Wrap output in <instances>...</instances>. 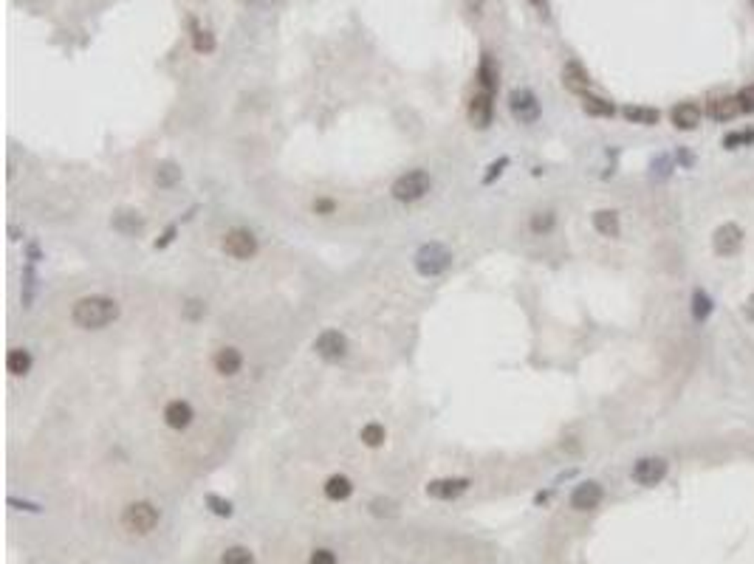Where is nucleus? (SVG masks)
Listing matches in <instances>:
<instances>
[{"label":"nucleus","instance_id":"obj_1","mask_svg":"<svg viewBox=\"0 0 754 564\" xmlns=\"http://www.w3.org/2000/svg\"><path fill=\"white\" fill-rule=\"evenodd\" d=\"M116 316H119V302L110 300V296H85L71 311L74 324H79L85 331H99L105 324H110Z\"/></svg>","mask_w":754,"mask_h":564},{"label":"nucleus","instance_id":"obj_2","mask_svg":"<svg viewBox=\"0 0 754 564\" xmlns=\"http://www.w3.org/2000/svg\"><path fill=\"white\" fill-rule=\"evenodd\" d=\"M159 525V508L153 505V502H130V505L125 508L122 514V528L136 533V536H144V533H150Z\"/></svg>","mask_w":754,"mask_h":564},{"label":"nucleus","instance_id":"obj_3","mask_svg":"<svg viewBox=\"0 0 754 564\" xmlns=\"http://www.w3.org/2000/svg\"><path fill=\"white\" fill-rule=\"evenodd\" d=\"M449 262H452V254L441 243H427V246H421V251L415 254V269L424 277H435V274L446 271Z\"/></svg>","mask_w":754,"mask_h":564},{"label":"nucleus","instance_id":"obj_4","mask_svg":"<svg viewBox=\"0 0 754 564\" xmlns=\"http://www.w3.org/2000/svg\"><path fill=\"white\" fill-rule=\"evenodd\" d=\"M430 192V175L424 169H413L407 175H401L399 181L393 184V198L396 200H404V203H413V200H421Z\"/></svg>","mask_w":754,"mask_h":564},{"label":"nucleus","instance_id":"obj_5","mask_svg":"<svg viewBox=\"0 0 754 564\" xmlns=\"http://www.w3.org/2000/svg\"><path fill=\"white\" fill-rule=\"evenodd\" d=\"M743 246V229L737 223H723L712 234V249L717 257H732Z\"/></svg>","mask_w":754,"mask_h":564},{"label":"nucleus","instance_id":"obj_6","mask_svg":"<svg viewBox=\"0 0 754 564\" xmlns=\"http://www.w3.org/2000/svg\"><path fill=\"white\" fill-rule=\"evenodd\" d=\"M224 251L235 260H249L257 254V237L246 229H232L224 237Z\"/></svg>","mask_w":754,"mask_h":564},{"label":"nucleus","instance_id":"obj_7","mask_svg":"<svg viewBox=\"0 0 754 564\" xmlns=\"http://www.w3.org/2000/svg\"><path fill=\"white\" fill-rule=\"evenodd\" d=\"M508 107H511V116L517 118L520 125H534L539 118V102L531 91L520 87V91H511L508 96Z\"/></svg>","mask_w":754,"mask_h":564},{"label":"nucleus","instance_id":"obj_8","mask_svg":"<svg viewBox=\"0 0 754 564\" xmlns=\"http://www.w3.org/2000/svg\"><path fill=\"white\" fill-rule=\"evenodd\" d=\"M667 460L664 457H642L636 466H633V480H636L639 485H647V488H653V485H658L661 480L667 477Z\"/></svg>","mask_w":754,"mask_h":564},{"label":"nucleus","instance_id":"obj_9","mask_svg":"<svg viewBox=\"0 0 754 564\" xmlns=\"http://www.w3.org/2000/svg\"><path fill=\"white\" fill-rule=\"evenodd\" d=\"M314 350H317L319 359H325V362H339L342 355L348 353V339L339 331H325V333L317 336Z\"/></svg>","mask_w":754,"mask_h":564},{"label":"nucleus","instance_id":"obj_10","mask_svg":"<svg viewBox=\"0 0 754 564\" xmlns=\"http://www.w3.org/2000/svg\"><path fill=\"white\" fill-rule=\"evenodd\" d=\"M602 497H605V491H602L599 483H593V480L579 483L574 491H571V508L574 511H593L602 502Z\"/></svg>","mask_w":754,"mask_h":564},{"label":"nucleus","instance_id":"obj_11","mask_svg":"<svg viewBox=\"0 0 754 564\" xmlns=\"http://www.w3.org/2000/svg\"><path fill=\"white\" fill-rule=\"evenodd\" d=\"M492 110H495V105H492V94H489V91L475 94L472 102H469V118H472V125L480 127V130L489 127V125H492Z\"/></svg>","mask_w":754,"mask_h":564},{"label":"nucleus","instance_id":"obj_12","mask_svg":"<svg viewBox=\"0 0 754 564\" xmlns=\"http://www.w3.org/2000/svg\"><path fill=\"white\" fill-rule=\"evenodd\" d=\"M469 488L466 477H444V480H433L427 483V494L435 499H455Z\"/></svg>","mask_w":754,"mask_h":564},{"label":"nucleus","instance_id":"obj_13","mask_svg":"<svg viewBox=\"0 0 754 564\" xmlns=\"http://www.w3.org/2000/svg\"><path fill=\"white\" fill-rule=\"evenodd\" d=\"M670 118H673V125L678 130H695L701 125V107L695 102H681V105L673 107Z\"/></svg>","mask_w":754,"mask_h":564},{"label":"nucleus","instance_id":"obj_14","mask_svg":"<svg viewBox=\"0 0 754 564\" xmlns=\"http://www.w3.org/2000/svg\"><path fill=\"white\" fill-rule=\"evenodd\" d=\"M164 424L170 429H187L192 424V406L187 401H170L164 409Z\"/></svg>","mask_w":754,"mask_h":564},{"label":"nucleus","instance_id":"obj_15","mask_svg":"<svg viewBox=\"0 0 754 564\" xmlns=\"http://www.w3.org/2000/svg\"><path fill=\"white\" fill-rule=\"evenodd\" d=\"M562 82H565V87L568 91H574V94H588V87H591V76H588V71L579 65V63H568L565 68H562Z\"/></svg>","mask_w":754,"mask_h":564},{"label":"nucleus","instance_id":"obj_16","mask_svg":"<svg viewBox=\"0 0 754 564\" xmlns=\"http://www.w3.org/2000/svg\"><path fill=\"white\" fill-rule=\"evenodd\" d=\"M737 113H743L737 96H717V99L709 102V116L715 118V122H732Z\"/></svg>","mask_w":754,"mask_h":564},{"label":"nucleus","instance_id":"obj_17","mask_svg":"<svg viewBox=\"0 0 754 564\" xmlns=\"http://www.w3.org/2000/svg\"><path fill=\"white\" fill-rule=\"evenodd\" d=\"M240 364H244V355H240V350L235 347H224L215 353V370L221 375H235L240 370Z\"/></svg>","mask_w":754,"mask_h":564},{"label":"nucleus","instance_id":"obj_18","mask_svg":"<svg viewBox=\"0 0 754 564\" xmlns=\"http://www.w3.org/2000/svg\"><path fill=\"white\" fill-rule=\"evenodd\" d=\"M593 226L602 237H619L622 226H619V215L613 209H599L593 212Z\"/></svg>","mask_w":754,"mask_h":564},{"label":"nucleus","instance_id":"obj_19","mask_svg":"<svg viewBox=\"0 0 754 564\" xmlns=\"http://www.w3.org/2000/svg\"><path fill=\"white\" fill-rule=\"evenodd\" d=\"M353 494V483L345 477V474H334V477H328L325 483V497L328 499H334V502H342Z\"/></svg>","mask_w":754,"mask_h":564},{"label":"nucleus","instance_id":"obj_20","mask_svg":"<svg viewBox=\"0 0 754 564\" xmlns=\"http://www.w3.org/2000/svg\"><path fill=\"white\" fill-rule=\"evenodd\" d=\"M477 82H480V91H489L495 94V87H497V65L492 63V56L484 54V59H480V68H477Z\"/></svg>","mask_w":754,"mask_h":564},{"label":"nucleus","instance_id":"obj_21","mask_svg":"<svg viewBox=\"0 0 754 564\" xmlns=\"http://www.w3.org/2000/svg\"><path fill=\"white\" fill-rule=\"evenodd\" d=\"M6 367L12 375H26L32 370V353L23 350V347H12L9 355H6Z\"/></svg>","mask_w":754,"mask_h":564},{"label":"nucleus","instance_id":"obj_22","mask_svg":"<svg viewBox=\"0 0 754 564\" xmlns=\"http://www.w3.org/2000/svg\"><path fill=\"white\" fill-rule=\"evenodd\" d=\"M582 107H585V113H591V116H602V118H611V116L616 113L613 102L602 99V96H593V94H582Z\"/></svg>","mask_w":754,"mask_h":564},{"label":"nucleus","instance_id":"obj_23","mask_svg":"<svg viewBox=\"0 0 754 564\" xmlns=\"http://www.w3.org/2000/svg\"><path fill=\"white\" fill-rule=\"evenodd\" d=\"M624 118H627V122H633V125H658L661 113H658L655 107H639V105H630V107H624Z\"/></svg>","mask_w":754,"mask_h":564},{"label":"nucleus","instance_id":"obj_24","mask_svg":"<svg viewBox=\"0 0 754 564\" xmlns=\"http://www.w3.org/2000/svg\"><path fill=\"white\" fill-rule=\"evenodd\" d=\"M192 45H195L198 54H209V51L215 48L212 32H209V28H204V25H198V23H192Z\"/></svg>","mask_w":754,"mask_h":564},{"label":"nucleus","instance_id":"obj_25","mask_svg":"<svg viewBox=\"0 0 754 564\" xmlns=\"http://www.w3.org/2000/svg\"><path fill=\"white\" fill-rule=\"evenodd\" d=\"M709 313H712V300L698 288L695 293H692V316H695L698 322H704V319H709Z\"/></svg>","mask_w":754,"mask_h":564},{"label":"nucleus","instance_id":"obj_26","mask_svg":"<svg viewBox=\"0 0 754 564\" xmlns=\"http://www.w3.org/2000/svg\"><path fill=\"white\" fill-rule=\"evenodd\" d=\"M113 226L119 231H125V234H136L141 229V218H139V212H119L116 220H113Z\"/></svg>","mask_w":754,"mask_h":564},{"label":"nucleus","instance_id":"obj_27","mask_svg":"<svg viewBox=\"0 0 754 564\" xmlns=\"http://www.w3.org/2000/svg\"><path fill=\"white\" fill-rule=\"evenodd\" d=\"M178 178H181V169H178L175 164L164 161V164L156 167V184H159V187H172Z\"/></svg>","mask_w":754,"mask_h":564},{"label":"nucleus","instance_id":"obj_28","mask_svg":"<svg viewBox=\"0 0 754 564\" xmlns=\"http://www.w3.org/2000/svg\"><path fill=\"white\" fill-rule=\"evenodd\" d=\"M359 437H361V443H365V446L379 449L381 443H384V437H387V435H384V429H381L379 424H368L365 429H361V435H359Z\"/></svg>","mask_w":754,"mask_h":564},{"label":"nucleus","instance_id":"obj_29","mask_svg":"<svg viewBox=\"0 0 754 564\" xmlns=\"http://www.w3.org/2000/svg\"><path fill=\"white\" fill-rule=\"evenodd\" d=\"M221 564H255V556L249 547H229L221 556Z\"/></svg>","mask_w":754,"mask_h":564},{"label":"nucleus","instance_id":"obj_30","mask_svg":"<svg viewBox=\"0 0 754 564\" xmlns=\"http://www.w3.org/2000/svg\"><path fill=\"white\" fill-rule=\"evenodd\" d=\"M554 223H557L554 212H534L531 215V231L534 234H548L554 229Z\"/></svg>","mask_w":754,"mask_h":564},{"label":"nucleus","instance_id":"obj_31","mask_svg":"<svg viewBox=\"0 0 754 564\" xmlns=\"http://www.w3.org/2000/svg\"><path fill=\"white\" fill-rule=\"evenodd\" d=\"M206 505L212 508V514H218V516H232V502H229V499H221L218 494H209V497H206Z\"/></svg>","mask_w":754,"mask_h":564},{"label":"nucleus","instance_id":"obj_32","mask_svg":"<svg viewBox=\"0 0 754 564\" xmlns=\"http://www.w3.org/2000/svg\"><path fill=\"white\" fill-rule=\"evenodd\" d=\"M754 141V133L751 130H743V133H729L726 138H723V147H740V144H751Z\"/></svg>","mask_w":754,"mask_h":564},{"label":"nucleus","instance_id":"obj_33","mask_svg":"<svg viewBox=\"0 0 754 564\" xmlns=\"http://www.w3.org/2000/svg\"><path fill=\"white\" fill-rule=\"evenodd\" d=\"M737 102H740V110L743 113H754V85H746L743 91L737 94Z\"/></svg>","mask_w":754,"mask_h":564},{"label":"nucleus","instance_id":"obj_34","mask_svg":"<svg viewBox=\"0 0 754 564\" xmlns=\"http://www.w3.org/2000/svg\"><path fill=\"white\" fill-rule=\"evenodd\" d=\"M308 564H337V553L334 550H328V547H319L311 553Z\"/></svg>","mask_w":754,"mask_h":564},{"label":"nucleus","instance_id":"obj_35","mask_svg":"<svg viewBox=\"0 0 754 564\" xmlns=\"http://www.w3.org/2000/svg\"><path fill=\"white\" fill-rule=\"evenodd\" d=\"M334 209H337V203H334V200H328V198L314 200V212H317V215H330Z\"/></svg>","mask_w":754,"mask_h":564},{"label":"nucleus","instance_id":"obj_36","mask_svg":"<svg viewBox=\"0 0 754 564\" xmlns=\"http://www.w3.org/2000/svg\"><path fill=\"white\" fill-rule=\"evenodd\" d=\"M506 164H508V161H506V158H500V164H492V172H489V175H486V184H489V181H492V178H495V175H500V172H503V167H506Z\"/></svg>","mask_w":754,"mask_h":564},{"label":"nucleus","instance_id":"obj_37","mask_svg":"<svg viewBox=\"0 0 754 564\" xmlns=\"http://www.w3.org/2000/svg\"><path fill=\"white\" fill-rule=\"evenodd\" d=\"M534 3V9L542 14V17H548V0H531Z\"/></svg>","mask_w":754,"mask_h":564},{"label":"nucleus","instance_id":"obj_38","mask_svg":"<svg viewBox=\"0 0 754 564\" xmlns=\"http://www.w3.org/2000/svg\"><path fill=\"white\" fill-rule=\"evenodd\" d=\"M201 311H204V305H201V302H187V316H192V319H195Z\"/></svg>","mask_w":754,"mask_h":564},{"label":"nucleus","instance_id":"obj_39","mask_svg":"<svg viewBox=\"0 0 754 564\" xmlns=\"http://www.w3.org/2000/svg\"><path fill=\"white\" fill-rule=\"evenodd\" d=\"M743 311H746V316H748V319L754 322V293H751L748 300H746V308H743Z\"/></svg>","mask_w":754,"mask_h":564},{"label":"nucleus","instance_id":"obj_40","mask_svg":"<svg viewBox=\"0 0 754 564\" xmlns=\"http://www.w3.org/2000/svg\"><path fill=\"white\" fill-rule=\"evenodd\" d=\"M249 3H257V0H249Z\"/></svg>","mask_w":754,"mask_h":564},{"label":"nucleus","instance_id":"obj_41","mask_svg":"<svg viewBox=\"0 0 754 564\" xmlns=\"http://www.w3.org/2000/svg\"><path fill=\"white\" fill-rule=\"evenodd\" d=\"M751 3H754V0H751Z\"/></svg>","mask_w":754,"mask_h":564}]
</instances>
